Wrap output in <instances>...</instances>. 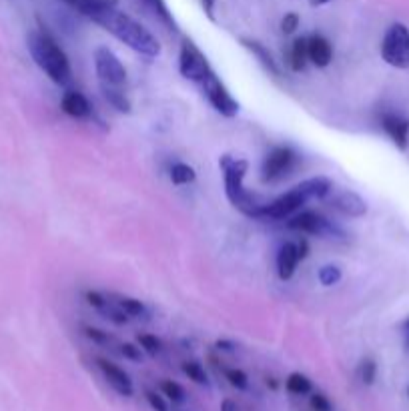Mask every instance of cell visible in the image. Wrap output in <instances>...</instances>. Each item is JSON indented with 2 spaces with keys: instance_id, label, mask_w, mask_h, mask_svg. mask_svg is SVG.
I'll return each mask as SVG.
<instances>
[{
  "instance_id": "obj_27",
  "label": "cell",
  "mask_w": 409,
  "mask_h": 411,
  "mask_svg": "<svg viewBox=\"0 0 409 411\" xmlns=\"http://www.w3.org/2000/svg\"><path fill=\"white\" fill-rule=\"evenodd\" d=\"M343 277V273H341V269L337 267V265H323L321 269H319V273H317V279L319 283L323 285V287H331V285H337L339 281Z\"/></svg>"
},
{
  "instance_id": "obj_5",
  "label": "cell",
  "mask_w": 409,
  "mask_h": 411,
  "mask_svg": "<svg viewBox=\"0 0 409 411\" xmlns=\"http://www.w3.org/2000/svg\"><path fill=\"white\" fill-rule=\"evenodd\" d=\"M297 165V152L289 147H275L267 152L261 165V179L265 183H279Z\"/></svg>"
},
{
  "instance_id": "obj_16",
  "label": "cell",
  "mask_w": 409,
  "mask_h": 411,
  "mask_svg": "<svg viewBox=\"0 0 409 411\" xmlns=\"http://www.w3.org/2000/svg\"><path fill=\"white\" fill-rule=\"evenodd\" d=\"M60 109L62 112H67L73 119H87L91 116V103L87 100V96L78 91H67L60 98Z\"/></svg>"
},
{
  "instance_id": "obj_3",
  "label": "cell",
  "mask_w": 409,
  "mask_h": 411,
  "mask_svg": "<svg viewBox=\"0 0 409 411\" xmlns=\"http://www.w3.org/2000/svg\"><path fill=\"white\" fill-rule=\"evenodd\" d=\"M221 168L225 177V195L231 201V205L239 209L243 215L259 219L261 209L265 207L267 201H263L259 195L247 191L243 181L249 170V163L245 159H235L231 155H225L221 159Z\"/></svg>"
},
{
  "instance_id": "obj_42",
  "label": "cell",
  "mask_w": 409,
  "mask_h": 411,
  "mask_svg": "<svg viewBox=\"0 0 409 411\" xmlns=\"http://www.w3.org/2000/svg\"><path fill=\"white\" fill-rule=\"evenodd\" d=\"M309 2H311V6H323V4H329L333 0H309Z\"/></svg>"
},
{
  "instance_id": "obj_37",
  "label": "cell",
  "mask_w": 409,
  "mask_h": 411,
  "mask_svg": "<svg viewBox=\"0 0 409 411\" xmlns=\"http://www.w3.org/2000/svg\"><path fill=\"white\" fill-rule=\"evenodd\" d=\"M85 297H87V303H89L91 307H94V309H98V311L109 303V299H105V297H103L101 293H96V291H89Z\"/></svg>"
},
{
  "instance_id": "obj_2",
  "label": "cell",
  "mask_w": 409,
  "mask_h": 411,
  "mask_svg": "<svg viewBox=\"0 0 409 411\" xmlns=\"http://www.w3.org/2000/svg\"><path fill=\"white\" fill-rule=\"evenodd\" d=\"M28 51L33 60L38 64V69L49 76L53 82L67 87L73 80V71L69 56L58 46L55 38L51 37L46 30H33L26 38Z\"/></svg>"
},
{
  "instance_id": "obj_4",
  "label": "cell",
  "mask_w": 409,
  "mask_h": 411,
  "mask_svg": "<svg viewBox=\"0 0 409 411\" xmlns=\"http://www.w3.org/2000/svg\"><path fill=\"white\" fill-rule=\"evenodd\" d=\"M383 60L399 71L409 69V28L401 22H393L381 40Z\"/></svg>"
},
{
  "instance_id": "obj_1",
  "label": "cell",
  "mask_w": 409,
  "mask_h": 411,
  "mask_svg": "<svg viewBox=\"0 0 409 411\" xmlns=\"http://www.w3.org/2000/svg\"><path fill=\"white\" fill-rule=\"evenodd\" d=\"M91 20L96 22L98 26H103L105 30H109L112 37L119 38L121 42H125L129 49H132L139 55L149 56V58L161 55L159 40L153 37L141 22L130 19L129 15L121 12L119 8L103 10Z\"/></svg>"
},
{
  "instance_id": "obj_19",
  "label": "cell",
  "mask_w": 409,
  "mask_h": 411,
  "mask_svg": "<svg viewBox=\"0 0 409 411\" xmlns=\"http://www.w3.org/2000/svg\"><path fill=\"white\" fill-rule=\"evenodd\" d=\"M243 42V46L245 49H249L253 55L257 56L259 58V62L271 73V75H275V76H279L281 75V71H279V67H277V60L273 58V55L261 44V42H257V40H249V38H243L241 40Z\"/></svg>"
},
{
  "instance_id": "obj_15",
  "label": "cell",
  "mask_w": 409,
  "mask_h": 411,
  "mask_svg": "<svg viewBox=\"0 0 409 411\" xmlns=\"http://www.w3.org/2000/svg\"><path fill=\"white\" fill-rule=\"evenodd\" d=\"M299 251L297 243H283L279 247V253H277V273H279V279L289 281L295 275V269H297Z\"/></svg>"
},
{
  "instance_id": "obj_32",
  "label": "cell",
  "mask_w": 409,
  "mask_h": 411,
  "mask_svg": "<svg viewBox=\"0 0 409 411\" xmlns=\"http://www.w3.org/2000/svg\"><path fill=\"white\" fill-rule=\"evenodd\" d=\"M299 28V15L297 12H287L283 19H281V30L285 35H293Z\"/></svg>"
},
{
  "instance_id": "obj_20",
  "label": "cell",
  "mask_w": 409,
  "mask_h": 411,
  "mask_svg": "<svg viewBox=\"0 0 409 411\" xmlns=\"http://www.w3.org/2000/svg\"><path fill=\"white\" fill-rule=\"evenodd\" d=\"M309 62V53H307V37H299L291 44V69L293 71H303L305 64Z\"/></svg>"
},
{
  "instance_id": "obj_18",
  "label": "cell",
  "mask_w": 409,
  "mask_h": 411,
  "mask_svg": "<svg viewBox=\"0 0 409 411\" xmlns=\"http://www.w3.org/2000/svg\"><path fill=\"white\" fill-rule=\"evenodd\" d=\"M299 187L307 195V199H319V201L329 197L333 191V185L327 177H311V179L299 183Z\"/></svg>"
},
{
  "instance_id": "obj_21",
  "label": "cell",
  "mask_w": 409,
  "mask_h": 411,
  "mask_svg": "<svg viewBox=\"0 0 409 411\" xmlns=\"http://www.w3.org/2000/svg\"><path fill=\"white\" fill-rule=\"evenodd\" d=\"M101 91H103L105 98L111 103L116 111L130 112L129 98H127V96H125V93L121 91V87H109V85H101Z\"/></svg>"
},
{
  "instance_id": "obj_43",
  "label": "cell",
  "mask_w": 409,
  "mask_h": 411,
  "mask_svg": "<svg viewBox=\"0 0 409 411\" xmlns=\"http://www.w3.org/2000/svg\"><path fill=\"white\" fill-rule=\"evenodd\" d=\"M267 385H271V387H273V390H275V387H277V383H275V379H267Z\"/></svg>"
},
{
  "instance_id": "obj_6",
  "label": "cell",
  "mask_w": 409,
  "mask_h": 411,
  "mask_svg": "<svg viewBox=\"0 0 409 411\" xmlns=\"http://www.w3.org/2000/svg\"><path fill=\"white\" fill-rule=\"evenodd\" d=\"M199 87L203 89V94L207 96V100L213 105V109L217 112H221L227 119L237 116L239 112V103L231 96V93L227 91L221 78L215 75V71H211L209 75L204 76L203 80L199 82Z\"/></svg>"
},
{
  "instance_id": "obj_31",
  "label": "cell",
  "mask_w": 409,
  "mask_h": 411,
  "mask_svg": "<svg viewBox=\"0 0 409 411\" xmlns=\"http://www.w3.org/2000/svg\"><path fill=\"white\" fill-rule=\"evenodd\" d=\"M225 377L227 381L237 387V390H247L249 387V379H247V374L241 371V369H225Z\"/></svg>"
},
{
  "instance_id": "obj_26",
  "label": "cell",
  "mask_w": 409,
  "mask_h": 411,
  "mask_svg": "<svg viewBox=\"0 0 409 411\" xmlns=\"http://www.w3.org/2000/svg\"><path fill=\"white\" fill-rule=\"evenodd\" d=\"M114 303H116L129 317H143V315H147V309H145L143 301L132 299V297H119Z\"/></svg>"
},
{
  "instance_id": "obj_7",
  "label": "cell",
  "mask_w": 409,
  "mask_h": 411,
  "mask_svg": "<svg viewBox=\"0 0 409 411\" xmlns=\"http://www.w3.org/2000/svg\"><path fill=\"white\" fill-rule=\"evenodd\" d=\"M309 199L307 195L301 191V187H293L291 191L279 195L277 199L273 201H267L265 207L261 209L259 219H271V221H281V219H289L293 217L295 213L301 211V207L305 205Z\"/></svg>"
},
{
  "instance_id": "obj_35",
  "label": "cell",
  "mask_w": 409,
  "mask_h": 411,
  "mask_svg": "<svg viewBox=\"0 0 409 411\" xmlns=\"http://www.w3.org/2000/svg\"><path fill=\"white\" fill-rule=\"evenodd\" d=\"M85 335L89 337V339H93L94 343H101V345H105V343H109V341H111V337L107 335L105 331L94 329V327H85Z\"/></svg>"
},
{
  "instance_id": "obj_14",
  "label": "cell",
  "mask_w": 409,
  "mask_h": 411,
  "mask_svg": "<svg viewBox=\"0 0 409 411\" xmlns=\"http://www.w3.org/2000/svg\"><path fill=\"white\" fill-rule=\"evenodd\" d=\"M307 53H309V60L319 69L329 67L333 60V46L323 35L307 37Z\"/></svg>"
},
{
  "instance_id": "obj_24",
  "label": "cell",
  "mask_w": 409,
  "mask_h": 411,
  "mask_svg": "<svg viewBox=\"0 0 409 411\" xmlns=\"http://www.w3.org/2000/svg\"><path fill=\"white\" fill-rule=\"evenodd\" d=\"M183 374L191 379V381H195L197 385H209V375L204 371V367L201 363H197V361H185L183 365Z\"/></svg>"
},
{
  "instance_id": "obj_34",
  "label": "cell",
  "mask_w": 409,
  "mask_h": 411,
  "mask_svg": "<svg viewBox=\"0 0 409 411\" xmlns=\"http://www.w3.org/2000/svg\"><path fill=\"white\" fill-rule=\"evenodd\" d=\"M145 397H147V403H149L153 411H168L167 401L159 395L157 392H145Z\"/></svg>"
},
{
  "instance_id": "obj_28",
  "label": "cell",
  "mask_w": 409,
  "mask_h": 411,
  "mask_svg": "<svg viewBox=\"0 0 409 411\" xmlns=\"http://www.w3.org/2000/svg\"><path fill=\"white\" fill-rule=\"evenodd\" d=\"M161 390H163V393L167 395L173 403H183L185 401V390L177 381H173V379H163L161 381Z\"/></svg>"
},
{
  "instance_id": "obj_45",
  "label": "cell",
  "mask_w": 409,
  "mask_h": 411,
  "mask_svg": "<svg viewBox=\"0 0 409 411\" xmlns=\"http://www.w3.org/2000/svg\"><path fill=\"white\" fill-rule=\"evenodd\" d=\"M408 395H409V390H408Z\"/></svg>"
},
{
  "instance_id": "obj_11",
  "label": "cell",
  "mask_w": 409,
  "mask_h": 411,
  "mask_svg": "<svg viewBox=\"0 0 409 411\" xmlns=\"http://www.w3.org/2000/svg\"><path fill=\"white\" fill-rule=\"evenodd\" d=\"M96 365L101 369V374L105 375V379L109 381L114 392L123 397H130L134 393V385H132V379L129 377V374L119 367L116 363H112L109 359H96Z\"/></svg>"
},
{
  "instance_id": "obj_8",
  "label": "cell",
  "mask_w": 409,
  "mask_h": 411,
  "mask_svg": "<svg viewBox=\"0 0 409 411\" xmlns=\"http://www.w3.org/2000/svg\"><path fill=\"white\" fill-rule=\"evenodd\" d=\"M211 71L213 69H211L207 56L199 51V46L191 38H183L181 53H179V73L199 85Z\"/></svg>"
},
{
  "instance_id": "obj_23",
  "label": "cell",
  "mask_w": 409,
  "mask_h": 411,
  "mask_svg": "<svg viewBox=\"0 0 409 411\" xmlns=\"http://www.w3.org/2000/svg\"><path fill=\"white\" fill-rule=\"evenodd\" d=\"M285 387H287V392L293 393V395H307L313 390V383H311L309 377H305L303 374H291L287 377V381H285Z\"/></svg>"
},
{
  "instance_id": "obj_9",
  "label": "cell",
  "mask_w": 409,
  "mask_h": 411,
  "mask_svg": "<svg viewBox=\"0 0 409 411\" xmlns=\"http://www.w3.org/2000/svg\"><path fill=\"white\" fill-rule=\"evenodd\" d=\"M287 227L305 233V235H317V237H343V231L337 229L329 219H325L323 215H319L315 211H301L295 213L293 217H289Z\"/></svg>"
},
{
  "instance_id": "obj_12",
  "label": "cell",
  "mask_w": 409,
  "mask_h": 411,
  "mask_svg": "<svg viewBox=\"0 0 409 411\" xmlns=\"http://www.w3.org/2000/svg\"><path fill=\"white\" fill-rule=\"evenodd\" d=\"M381 127L390 134V139L395 143V147L401 150L408 149L409 145V116L401 112H383L381 116Z\"/></svg>"
},
{
  "instance_id": "obj_25",
  "label": "cell",
  "mask_w": 409,
  "mask_h": 411,
  "mask_svg": "<svg viewBox=\"0 0 409 411\" xmlns=\"http://www.w3.org/2000/svg\"><path fill=\"white\" fill-rule=\"evenodd\" d=\"M145 2L149 4L150 10H153L159 19L163 20L171 30H179V28H177V22H175L173 15H171V10H168V6L165 4V0H145Z\"/></svg>"
},
{
  "instance_id": "obj_10",
  "label": "cell",
  "mask_w": 409,
  "mask_h": 411,
  "mask_svg": "<svg viewBox=\"0 0 409 411\" xmlns=\"http://www.w3.org/2000/svg\"><path fill=\"white\" fill-rule=\"evenodd\" d=\"M94 71L103 85L123 87L127 82V71H125L123 62L107 46H98L94 51Z\"/></svg>"
},
{
  "instance_id": "obj_13",
  "label": "cell",
  "mask_w": 409,
  "mask_h": 411,
  "mask_svg": "<svg viewBox=\"0 0 409 411\" xmlns=\"http://www.w3.org/2000/svg\"><path fill=\"white\" fill-rule=\"evenodd\" d=\"M331 207L345 217H363L367 213V203L354 191L337 193L331 199Z\"/></svg>"
},
{
  "instance_id": "obj_44",
  "label": "cell",
  "mask_w": 409,
  "mask_h": 411,
  "mask_svg": "<svg viewBox=\"0 0 409 411\" xmlns=\"http://www.w3.org/2000/svg\"><path fill=\"white\" fill-rule=\"evenodd\" d=\"M403 329L408 331V335H409V319H408V321H406V323H403Z\"/></svg>"
},
{
  "instance_id": "obj_41",
  "label": "cell",
  "mask_w": 409,
  "mask_h": 411,
  "mask_svg": "<svg viewBox=\"0 0 409 411\" xmlns=\"http://www.w3.org/2000/svg\"><path fill=\"white\" fill-rule=\"evenodd\" d=\"M217 347L219 349H223V351H233V343H229V341H217Z\"/></svg>"
},
{
  "instance_id": "obj_33",
  "label": "cell",
  "mask_w": 409,
  "mask_h": 411,
  "mask_svg": "<svg viewBox=\"0 0 409 411\" xmlns=\"http://www.w3.org/2000/svg\"><path fill=\"white\" fill-rule=\"evenodd\" d=\"M309 403H311V410L313 411H331V401L323 395V393H313L311 395V399H309Z\"/></svg>"
},
{
  "instance_id": "obj_39",
  "label": "cell",
  "mask_w": 409,
  "mask_h": 411,
  "mask_svg": "<svg viewBox=\"0 0 409 411\" xmlns=\"http://www.w3.org/2000/svg\"><path fill=\"white\" fill-rule=\"evenodd\" d=\"M297 251H299V259L303 261V259L309 255V243H307V239H301V241H299Z\"/></svg>"
},
{
  "instance_id": "obj_29",
  "label": "cell",
  "mask_w": 409,
  "mask_h": 411,
  "mask_svg": "<svg viewBox=\"0 0 409 411\" xmlns=\"http://www.w3.org/2000/svg\"><path fill=\"white\" fill-rule=\"evenodd\" d=\"M137 341H139V345H141L149 356H159V353H161V349H163L161 339H159V337L150 335V333H139V335H137Z\"/></svg>"
},
{
  "instance_id": "obj_22",
  "label": "cell",
  "mask_w": 409,
  "mask_h": 411,
  "mask_svg": "<svg viewBox=\"0 0 409 411\" xmlns=\"http://www.w3.org/2000/svg\"><path fill=\"white\" fill-rule=\"evenodd\" d=\"M195 179H197L195 168L191 167V165H186V163H177V165L171 167V181H173V185H177V187L189 185V183H193Z\"/></svg>"
},
{
  "instance_id": "obj_38",
  "label": "cell",
  "mask_w": 409,
  "mask_h": 411,
  "mask_svg": "<svg viewBox=\"0 0 409 411\" xmlns=\"http://www.w3.org/2000/svg\"><path fill=\"white\" fill-rule=\"evenodd\" d=\"M201 4H203V10L207 12V17L211 20H215V0H201Z\"/></svg>"
},
{
  "instance_id": "obj_30",
  "label": "cell",
  "mask_w": 409,
  "mask_h": 411,
  "mask_svg": "<svg viewBox=\"0 0 409 411\" xmlns=\"http://www.w3.org/2000/svg\"><path fill=\"white\" fill-rule=\"evenodd\" d=\"M359 377L365 385H373L375 377H377V363L373 359H365L359 365Z\"/></svg>"
},
{
  "instance_id": "obj_36",
  "label": "cell",
  "mask_w": 409,
  "mask_h": 411,
  "mask_svg": "<svg viewBox=\"0 0 409 411\" xmlns=\"http://www.w3.org/2000/svg\"><path fill=\"white\" fill-rule=\"evenodd\" d=\"M121 353L130 359V361H141L143 359V353H141V349L139 347H134L132 343H125V345H121Z\"/></svg>"
},
{
  "instance_id": "obj_40",
  "label": "cell",
  "mask_w": 409,
  "mask_h": 411,
  "mask_svg": "<svg viewBox=\"0 0 409 411\" xmlns=\"http://www.w3.org/2000/svg\"><path fill=\"white\" fill-rule=\"evenodd\" d=\"M221 411H239V408H237V403L233 399H225L221 403Z\"/></svg>"
},
{
  "instance_id": "obj_17",
  "label": "cell",
  "mask_w": 409,
  "mask_h": 411,
  "mask_svg": "<svg viewBox=\"0 0 409 411\" xmlns=\"http://www.w3.org/2000/svg\"><path fill=\"white\" fill-rule=\"evenodd\" d=\"M62 2L69 4L71 8H75L76 12H80L87 19H93L103 10L119 6V0H62Z\"/></svg>"
}]
</instances>
